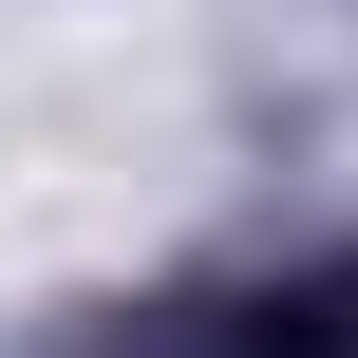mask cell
Listing matches in <instances>:
<instances>
[{
	"label": "cell",
	"instance_id": "cell-1",
	"mask_svg": "<svg viewBox=\"0 0 358 358\" xmlns=\"http://www.w3.org/2000/svg\"><path fill=\"white\" fill-rule=\"evenodd\" d=\"M170 358H358L340 302H245V321H208V340H170Z\"/></svg>",
	"mask_w": 358,
	"mask_h": 358
}]
</instances>
